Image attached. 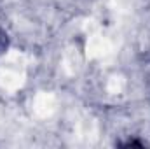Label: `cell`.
<instances>
[{"mask_svg": "<svg viewBox=\"0 0 150 149\" xmlns=\"http://www.w3.org/2000/svg\"><path fill=\"white\" fill-rule=\"evenodd\" d=\"M119 146H122V148H129V146H138V148H143V146H147L143 140H136V139H129V140H126V142H119Z\"/></svg>", "mask_w": 150, "mask_h": 149, "instance_id": "cell-2", "label": "cell"}, {"mask_svg": "<svg viewBox=\"0 0 150 149\" xmlns=\"http://www.w3.org/2000/svg\"><path fill=\"white\" fill-rule=\"evenodd\" d=\"M9 42H11L9 34H7L4 28H0V54H4V53L9 49Z\"/></svg>", "mask_w": 150, "mask_h": 149, "instance_id": "cell-1", "label": "cell"}]
</instances>
